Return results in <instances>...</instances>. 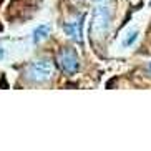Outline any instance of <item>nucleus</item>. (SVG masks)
<instances>
[{
    "label": "nucleus",
    "instance_id": "nucleus-1",
    "mask_svg": "<svg viewBox=\"0 0 151 151\" xmlns=\"http://www.w3.org/2000/svg\"><path fill=\"white\" fill-rule=\"evenodd\" d=\"M110 22H111V12L110 7L106 5H98L93 12L91 17V23H90V35L93 38H103L105 33L110 28Z\"/></svg>",
    "mask_w": 151,
    "mask_h": 151
},
{
    "label": "nucleus",
    "instance_id": "nucleus-2",
    "mask_svg": "<svg viewBox=\"0 0 151 151\" xmlns=\"http://www.w3.org/2000/svg\"><path fill=\"white\" fill-rule=\"evenodd\" d=\"M27 75L32 81L35 83H43V81H48L52 76H53V63L50 60H37L28 67Z\"/></svg>",
    "mask_w": 151,
    "mask_h": 151
},
{
    "label": "nucleus",
    "instance_id": "nucleus-3",
    "mask_svg": "<svg viewBox=\"0 0 151 151\" xmlns=\"http://www.w3.org/2000/svg\"><path fill=\"white\" fill-rule=\"evenodd\" d=\"M58 65L65 73L68 75H73L78 71L80 68V60H78V55L73 48H63L60 53H58Z\"/></svg>",
    "mask_w": 151,
    "mask_h": 151
},
{
    "label": "nucleus",
    "instance_id": "nucleus-4",
    "mask_svg": "<svg viewBox=\"0 0 151 151\" xmlns=\"http://www.w3.org/2000/svg\"><path fill=\"white\" fill-rule=\"evenodd\" d=\"M81 22H83V17H78L76 20H71V22H67L63 25L65 28V33L70 37L73 42H81Z\"/></svg>",
    "mask_w": 151,
    "mask_h": 151
},
{
    "label": "nucleus",
    "instance_id": "nucleus-5",
    "mask_svg": "<svg viewBox=\"0 0 151 151\" xmlns=\"http://www.w3.org/2000/svg\"><path fill=\"white\" fill-rule=\"evenodd\" d=\"M48 35H50V25H40V27L35 28V32H33V43H40Z\"/></svg>",
    "mask_w": 151,
    "mask_h": 151
},
{
    "label": "nucleus",
    "instance_id": "nucleus-6",
    "mask_svg": "<svg viewBox=\"0 0 151 151\" xmlns=\"http://www.w3.org/2000/svg\"><path fill=\"white\" fill-rule=\"evenodd\" d=\"M138 38V32L136 30H129L128 35H126V38L123 40V47H129V45H133L134 42H136Z\"/></svg>",
    "mask_w": 151,
    "mask_h": 151
},
{
    "label": "nucleus",
    "instance_id": "nucleus-7",
    "mask_svg": "<svg viewBox=\"0 0 151 151\" xmlns=\"http://www.w3.org/2000/svg\"><path fill=\"white\" fill-rule=\"evenodd\" d=\"M4 55H5V50H4V48H2V47H0V58L4 57Z\"/></svg>",
    "mask_w": 151,
    "mask_h": 151
},
{
    "label": "nucleus",
    "instance_id": "nucleus-8",
    "mask_svg": "<svg viewBox=\"0 0 151 151\" xmlns=\"http://www.w3.org/2000/svg\"><path fill=\"white\" fill-rule=\"evenodd\" d=\"M93 2H96V4H101V2H105V0H93Z\"/></svg>",
    "mask_w": 151,
    "mask_h": 151
},
{
    "label": "nucleus",
    "instance_id": "nucleus-9",
    "mask_svg": "<svg viewBox=\"0 0 151 151\" xmlns=\"http://www.w3.org/2000/svg\"><path fill=\"white\" fill-rule=\"evenodd\" d=\"M150 70H151V65H150Z\"/></svg>",
    "mask_w": 151,
    "mask_h": 151
}]
</instances>
